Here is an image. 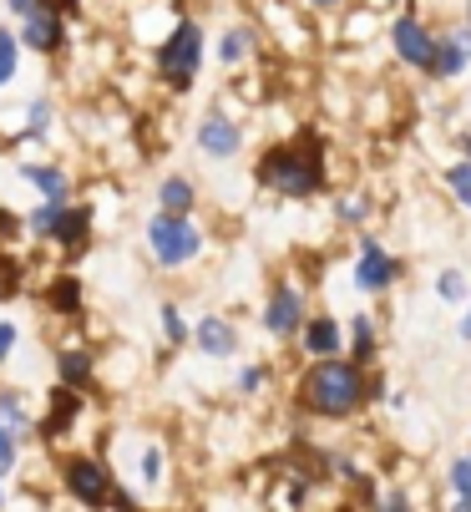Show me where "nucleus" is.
Here are the masks:
<instances>
[{
    "label": "nucleus",
    "mask_w": 471,
    "mask_h": 512,
    "mask_svg": "<svg viewBox=\"0 0 471 512\" xmlns=\"http://www.w3.org/2000/svg\"><path fill=\"white\" fill-rule=\"evenodd\" d=\"M259 183L284 193V198H309L320 193L325 183V153L314 137H299V142H284V148H274L264 163H259Z\"/></svg>",
    "instance_id": "1"
},
{
    "label": "nucleus",
    "mask_w": 471,
    "mask_h": 512,
    "mask_svg": "<svg viewBox=\"0 0 471 512\" xmlns=\"http://www.w3.org/2000/svg\"><path fill=\"white\" fill-rule=\"evenodd\" d=\"M461 340H471V310H466V320H461Z\"/></svg>",
    "instance_id": "31"
},
{
    "label": "nucleus",
    "mask_w": 471,
    "mask_h": 512,
    "mask_svg": "<svg viewBox=\"0 0 471 512\" xmlns=\"http://www.w3.org/2000/svg\"><path fill=\"white\" fill-rule=\"evenodd\" d=\"M370 350H375V325H370V320H365V315H360V320H355V355H360V360H365V355H370Z\"/></svg>",
    "instance_id": "27"
},
{
    "label": "nucleus",
    "mask_w": 471,
    "mask_h": 512,
    "mask_svg": "<svg viewBox=\"0 0 471 512\" xmlns=\"http://www.w3.org/2000/svg\"><path fill=\"white\" fill-rule=\"evenodd\" d=\"M21 21H26V46H31V51H56V46L66 41V31H61V11L46 6V0H41L31 16H21Z\"/></svg>",
    "instance_id": "10"
},
{
    "label": "nucleus",
    "mask_w": 471,
    "mask_h": 512,
    "mask_svg": "<svg viewBox=\"0 0 471 512\" xmlns=\"http://www.w3.org/2000/svg\"><path fill=\"white\" fill-rule=\"evenodd\" d=\"M304 350H309V355H340V325H335L330 315L304 320Z\"/></svg>",
    "instance_id": "14"
},
{
    "label": "nucleus",
    "mask_w": 471,
    "mask_h": 512,
    "mask_svg": "<svg viewBox=\"0 0 471 512\" xmlns=\"http://www.w3.org/2000/svg\"><path fill=\"white\" fill-rule=\"evenodd\" d=\"M446 188L456 193V203L471 208V163H451V168H446Z\"/></svg>",
    "instance_id": "21"
},
{
    "label": "nucleus",
    "mask_w": 471,
    "mask_h": 512,
    "mask_svg": "<svg viewBox=\"0 0 471 512\" xmlns=\"http://www.w3.org/2000/svg\"><path fill=\"white\" fill-rule=\"evenodd\" d=\"M11 350H16V325H11V320H0V360H6Z\"/></svg>",
    "instance_id": "29"
},
{
    "label": "nucleus",
    "mask_w": 471,
    "mask_h": 512,
    "mask_svg": "<svg viewBox=\"0 0 471 512\" xmlns=\"http://www.w3.org/2000/svg\"><path fill=\"white\" fill-rule=\"evenodd\" d=\"M390 46H396V56L416 71H431V61H436V36L411 16H401L396 26H390Z\"/></svg>",
    "instance_id": "5"
},
{
    "label": "nucleus",
    "mask_w": 471,
    "mask_h": 512,
    "mask_svg": "<svg viewBox=\"0 0 471 512\" xmlns=\"http://www.w3.org/2000/svg\"><path fill=\"white\" fill-rule=\"evenodd\" d=\"M66 487H71V497H82V502H117V492H112V482H107V472L97 467V462H66Z\"/></svg>",
    "instance_id": "9"
},
{
    "label": "nucleus",
    "mask_w": 471,
    "mask_h": 512,
    "mask_svg": "<svg viewBox=\"0 0 471 512\" xmlns=\"http://www.w3.org/2000/svg\"><path fill=\"white\" fill-rule=\"evenodd\" d=\"M264 386V371H259V365H249V371L239 376V391H259Z\"/></svg>",
    "instance_id": "30"
},
{
    "label": "nucleus",
    "mask_w": 471,
    "mask_h": 512,
    "mask_svg": "<svg viewBox=\"0 0 471 512\" xmlns=\"http://www.w3.org/2000/svg\"><path fill=\"white\" fill-rule=\"evenodd\" d=\"M249 51H254V31H244V26H239V31H228V36H223V46H218V56H223L228 66H239Z\"/></svg>",
    "instance_id": "19"
},
{
    "label": "nucleus",
    "mask_w": 471,
    "mask_h": 512,
    "mask_svg": "<svg viewBox=\"0 0 471 512\" xmlns=\"http://www.w3.org/2000/svg\"><path fill=\"white\" fill-rule=\"evenodd\" d=\"M365 401V376L360 365L350 360H335V355H320L304 376V406L320 411V416H350L355 406Z\"/></svg>",
    "instance_id": "2"
},
{
    "label": "nucleus",
    "mask_w": 471,
    "mask_h": 512,
    "mask_svg": "<svg viewBox=\"0 0 471 512\" xmlns=\"http://www.w3.org/2000/svg\"><path fill=\"white\" fill-rule=\"evenodd\" d=\"M147 249H152V259H157V264L178 269V264L198 259L203 234L188 224V213H163V208H157V218L147 224Z\"/></svg>",
    "instance_id": "3"
},
{
    "label": "nucleus",
    "mask_w": 471,
    "mask_h": 512,
    "mask_svg": "<svg viewBox=\"0 0 471 512\" xmlns=\"http://www.w3.org/2000/svg\"><path fill=\"white\" fill-rule=\"evenodd\" d=\"M56 365H61V381H66L71 391L92 381V355H87V350H61V360H56Z\"/></svg>",
    "instance_id": "17"
},
{
    "label": "nucleus",
    "mask_w": 471,
    "mask_h": 512,
    "mask_svg": "<svg viewBox=\"0 0 471 512\" xmlns=\"http://www.w3.org/2000/svg\"><path fill=\"white\" fill-rule=\"evenodd\" d=\"M21 178L46 198V203H66L71 198V183H66V173H56V168H41V163H26L21 168Z\"/></svg>",
    "instance_id": "13"
},
{
    "label": "nucleus",
    "mask_w": 471,
    "mask_h": 512,
    "mask_svg": "<svg viewBox=\"0 0 471 512\" xmlns=\"http://www.w3.org/2000/svg\"><path fill=\"white\" fill-rule=\"evenodd\" d=\"M0 426L6 431H16V436H26V406H21V396H11V391H0Z\"/></svg>",
    "instance_id": "20"
},
{
    "label": "nucleus",
    "mask_w": 471,
    "mask_h": 512,
    "mask_svg": "<svg viewBox=\"0 0 471 512\" xmlns=\"http://www.w3.org/2000/svg\"><path fill=\"white\" fill-rule=\"evenodd\" d=\"M193 340H198V350L203 355H239V330H233L228 320H218V315H203L198 320V330H193Z\"/></svg>",
    "instance_id": "11"
},
{
    "label": "nucleus",
    "mask_w": 471,
    "mask_h": 512,
    "mask_svg": "<svg viewBox=\"0 0 471 512\" xmlns=\"http://www.w3.org/2000/svg\"><path fill=\"white\" fill-rule=\"evenodd\" d=\"M198 66H203V31L193 21H183L163 46H157V71H163L173 87H188L198 77Z\"/></svg>",
    "instance_id": "4"
},
{
    "label": "nucleus",
    "mask_w": 471,
    "mask_h": 512,
    "mask_svg": "<svg viewBox=\"0 0 471 512\" xmlns=\"http://www.w3.org/2000/svg\"><path fill=\"white\" fill-rule=\"evenodd\" d=\"M163 335H168V340H173V345H178V340H183V335H188V330H183V315H178V310H173V305H163Z\"/></svg>",
    "instance_id": "28"
},
{
    "label": "nucleus",
    "mask_w": 471,
    "mask_h": 512,
    "mask_svg": "<svg viewBox=\"0 0 471 512\" xmlns=\"http://www.w3.org/2000/svg\"><path fill=\"white\" fill-rule=\"evenodd\" d=\"M0 502H6V492H0Z\"/></svg>",
    "instance_id": "35"
},
{
    "label": "nucleus",
    "mask_w": 471,
    "mask_h": 512,
    "mask_svg": "<svg viewBox=\"0 0 471 512\" xmlns=\"http://www.w3.org/2000/svg\"><path fill=\"white\" fill-rule=\"evenodd\" d=\"M314 6H340V0H314Z\"/></svg>",
    "instance_id": "32"
},
{
    "label": "nucleus",
    "mask_w": 471,
    "mask_h": 512,
    "mask_svg": "<svg viewBox=\"0 0 471 512\" xmlns=\"http://www.w3.org/2000/svg\"><path fill=\"white\" fill-rule=\"evenodd\" d=\"M451 487H456V502L471 512V457H461V462H451Z\"/></svg>",
    "instance_id": "22"
},
{
    "label": "nucleus",
    "mask_w": 471,
    "mask_h": 512,
    "mask_svg": "<svg viewBox=\"0 0 471 512\" xmlns=\"http://www.w3.org/2000/svg\"><path fill=\"white\" fill-rule=\"evenodd\" d=\"M193 183L188 178H163V188H157V208H163V213H188L193 208Z\"/></svg>",
    "instance_id": "16"
},
{
    "label": "nucleus",
    "mask_w": 471,
    "mask_h": 512,
    "mask_svg": "<svg viewBox=\"0 0 471 512\" xmlns=\"http://www.w3.org/2000/svg\"><path fill=\"white\" fill-rule=\"evenodd\" d=\"M142 482H147V487L163 482V452H157V447H147V452H142Z\"/></svg>",
    "instance_id": "24"
},
{
    "label": "nucleus",
    "mask_w": 471,
    "mask_h": 512,
    "mask_svg": "<svg viewBox=\"0 0 471 512\" xmlns=\"http://www.w3.org/2000/svg\"><path fill=\"white\" fill-rule=\"evenodd\" d=\"M401 274V264L390 259L375 239H360V259H355V284L365 289V295H380V289H390Z\"/></svg>",
    "instance_id": "7"
},
{
    "label": "nucleus",
    "mask_w": 471,
    "mask_h": 512,
    "mask_svg": "<svg viewBox=\"0 0 471 512\" xmlns=\"http://www.w3.org/2000/svg\"><path fill=\"white\" fill-rule=\"evenodd\" d=\"M31 234H51L61 244H87V213H76L66 203H46L31 213Z\"/></svg>",
    "instance_id": "6"
},
{
    "label": "nucleus",
    "mask_w": 471,
    "mask_h": 512,
    "mask_svg": "<svg viewBox=\"0 0 471 512\" xmlns=\"http://www.w3.org/2000/svg\"><path fill=\"white\" fill-rule=\"evenodd\" d=\"M16 442H21V436H16V431H6V426H0V477H6V472L16 467Z\"/></svg>",
    "instance_id": "26"
},
{
    "label": "nucleus",
    "mask_w": 471,
    "mask_h": 512,
    "mask_svg": "<svg viewBox=\"0 0 471 512\" xmlns=\"http://www.w3.org/2000/svg\"><path fill=\"white\" fill-rule=\"evenodd\" d=\"M436 295H441L446 305L466 295V279H461V269H446V274H436Z\"/></svg>",
    "instance_id": "23"
},
{
    "label": "nucleus",
    "mask_w": 471,
    "mask_h": 512,
    "mask_svg": "<svg viewBox=\"0 0 471 512\" xmlns=\"http://www.w3.org/2000/svg\"><path fill=\"white\" fill-rule=\"evenodd\" d=\"M466 21H471V0H466Z\"/></svg>",
    "instance_id": "33"
},
{
    "label": "nucleus",
    "mask_w": 471,
    "mask_h": 512,
    "mask_svg": "<svg viewBox=\"0 0 471 512\" xmlns=\"http://www.w3.org/2000/svg\"><path fill=\"white\" fill-rule=\"evenodd\" d=\"M198 148L208 153V158H233L244 148V132L233 127V117H223V112H208L203 122H198Z\"/></svg>",
    "instance_id": "8"
},
{
    "label": "nucleus",
    "mask_w": 471,
    "mask_h": 512,
    "mask_svg": "<svg viewBox=\"0 0 471 512\" xmlns=\"http://www.w3.org/2000/svg\"><path fill=\"white\" fill-rule=\"evenodd\" d=\"M16 66H21V41H16V31L0 26V87L16 82Z\"/></svg>",
    "instance_id": "18"
},
{
    "label": "nucleus",
    "mask_w": 471,
    "mask_h": 512,
    "mask_svg": "<svg viewBox=\"0 0 471 512\" xmlns=\"http://www.w3.org/2000/svg\"><path fill=\"white\" fill-rule=\"evenodd\" d=\"M466 41H461V31H451L446 41H436V61H431V71L436 77H461V66H466Z\"/></svg>",
    "instance_id": "15"
},
{
    "label": "nucleus",
    "mask_w": 471,
    "mask_h": 512,
    "mask_svg": "<svg viewBox=\"0 0 471 512\" xmlns=\"http://www.w3.org/2000/svg\"><path fill=\"white\" fill-rule=\"evenodd\" d=\"M26 112H31V117H26V132H31V137H41V132L51 127V102H31Z\"/></svg>",
    "instance_id": "25"
},
{
    "label": "nucleus",
    "mask_w": 471,
    "mask_h": 512,
    "mask_svg": "<svg viewBox=\"0 0 471 512\" xmlns=\"http://www.w3.org/2000/svg\"><path fill=\"white\" fill-rule=\"evenodd\" d=\"M264 325H269V335H294V330L304 325V305H299V295H294V289H274V300H269V315H264Z\"/></svg>",
    "instance_id": "12"
},
{
    "label": "nucleus",
    "mask_w": 471,
    "mask_h": 512,
    "mask_svg": "<svg viewBox=\"0 0 471 512\" xmlns=\"http://www.w3.org/2000/svg\"><path fill=\"white\" fill-rule=\"evenodd\" d=\"M466 153H471V137H466Z\"/></svg>",
    "instance_id": "34"
}]
</instances>
